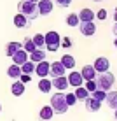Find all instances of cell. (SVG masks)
Wrapping results in <instances>:
<instances>
[{
	"mask_svg": "<svg viewBox=\"0 0 117 121\" xmlns=\"http://www.w3.org/2000/svg\"><path fill=\"white\" fill-rule=\"evenodd\" d=\"M28 21H30V19H28L24 14H21V12H18V14L14 16V25H16V28H24V26H28Z\"/></svg>",
	"mask_w": 117,
	"mask_h": 121,
	"instance_id": "cell-21",
	"label": "cell"
},
{
	"mask_svg": "<svg viewBox=\"0 0 117 121\" xmlns=\"http://www.w3.org/2000/svg\"><path fill=\"white\" fill-rule=\"evenodd\" d=\"M91 97L96 98L98 102H103V100H105V97H107V91H103V90H98V88H96L93 93H91Z\"/></svg>",
	"mask_w": 117,
	"mask_h": 121,
	"instance_id": "cell-29",
	"label": "cell"
},
{
	"mask_svg": "<svg viewBox=\"0 0 117 121\" xmlns=\"http://www.w3.org/2000/svg\"><path fill=\"white\" fill-rule=\"evenodd\" d=\"M52 88H56L58 91H65L66 88H68V79H66L65 76H60V77H52Z\"/></svg>",
	"mask_w": 117,
	"mask_h": 121,
	"instance_id": "cell-11",
	"label": "cell"
},
{
	"mask_svg": "<svg viewBox=\"0 0 117 121\" xmlns=\"http://www.w3.org/2000/svg\"><path fill=\"white\" fill-rule=\"evenodd\" d=\"M81 76H82V79H84V81H91V79H94V77H96V70H94V67H93V65H86V67H82Z\"/></svg>",
	"mask_w": 117,
	"mask_h": 121,
	"instance_id": "cell-13",
	"label": "cell"
},
{
	"mask_svg": "<svg viewBox=\"0 0 117 121\" xmlns=\"http://www.w3.org/2000/svg\"><path fill=\"white\" fill-rule=\"evenodd\" d=\"M84 102H86V109L89 112H98L100 107H101V102H98V100L93 98V97H87Z\"/></svg>",
	"mask_w": 117,
	"mask_h": 121,
	"instance_id": "cell-14",
	"label": "cell"
},
{
	"mask_svg": "<svg viewBox=\"0 0 117 121\" xmlns=\"http://www.w3.org/2000/svg\"><path fill=\"white\" fill-rule=\"evenodd\" d=\"M11 93L14 95V97H21V95L24 93V84L19 79H16L14 82H12V86H11Z\"/></svg>",
	"mask_w": 117,
	"mask_h": 121,
	"instance_id": "cell-16",
	"label": "cell"
},
{
	"mask_svg": "<svg viewBox=\"0 0 117 121\" xmlns=\"http://www.w3.org/2000/svg\"><path fill=\"white\" fill-rule=\"evenodd\" d=\"M23 49L28 53V55H30L32 51H35V49H37V46L33 44V40H32V39H26V40L23 42Z\"/></svg>",
	"mask_w": 117,
	"mask_h": 121,
	"instance_id": "cell-30",
	"label": "cell"
},
{
	"mask_svg": "<svg viewBox=\"0 0 117 121\" xmlns=\"http://www.w3.org/2000/svg\"><path fill=\"white\" fill-rule=\"evenodd\" d=\"M39 90L42 91V93H49V91L52 90V82L49 81L47 77H40V81H39Z\"/></svg>",
	"mask_w": 117,
	"mask_h": 121,
	"instance_id": "cell-22",
	"label": "cell"
},
{
	"mask_svg": "<svg viewBox=\"0 0 117 121\" xmlns=\"http://www.w3.org/2000/svg\"><path fill=\"white\" fill-rule=\"evenodd\" d=\"M58 49H60V48H56V46H47V51L49 53H56Z\"/></svg>",
	"mask_w": 117,
	"mask_h": 121,
	"instance_id": "cell-36",
	"label": "cell"
},
{
	"mask_svg": "<svg viewBox=\"0 0 117 121\" xmlns=\"http://www.w3.org/2000/svg\"><path fill=\"white\" fill-rule=\"evenodd\" d=\"M52 0H39L37 2V9H39V16H47L52 12Z\"/></svg>",
	"mask_w": 117,
	"mask_h": 121,
	"instance_id": "cell-4",
	"label": "cell"
},
{
	"mask_svg": "<svg viewBox=\"0 0 117 121\" xmlns=\"http://www.w3.org/2000/svg\"><path fill=\"white\" fill-rule=\"evenodd\" d=\"M0 111H2V105H0Z\"/></svg>",
	"mask_w": 117,
	"mask_h": 121,
	"instance_id": "cell-44",
	"label": "cell"
},
{
	"mask_svg": "<svg viewBox=\"0 0 117 121\" xmlns=\"http://www.w3.org/2000/svg\"><path fill=\"white\" fill-rule=\"evenodd\" d=\"M56 4L60 7H68L70 4H72V0H56Z\"/></svg>",
	"mask_w": 117,
	"mask_h": 121,
	"instance_id": "cell-35",
	"label": "cell"
},
{
	"mask_svg": "<svg viewBox=\"0 0 117 121\" xmlns=\"http://www.w3.org/2000/svg\"><path fill=\"white\" fill-rule=\"evenodd\" d=\"M94 81H96V86H98V90L110 91L112 86H114V82H115V77H114V74H112V72H108V70H107V72L96 74Z\"/></svg>",
	"mask_w": 117,
	"mask_h": 121,
	"instance_id": "cell-2",
	"label": "cell"
},
{
	"mask_svg": "<svg viewBox=\"0 0 117 121\" xmlns=\"http://www.w3.org/2000/svg\"><path fill=\"white\" fill-rule=\"evenodd\" d=\"M84 88H86L87 91H89V93H93V91H94L96 88H98V86H96V81H94V79H91V81H86Z\"/></svg>",
	"mask_w": 117,
	"mask_h": 121,
	"instance_id": "cell-32",
	"label": "cell"
},
{
	"mask_svg": "<svg viewBox=\"0 0 117 121\" xmlns=\"http://www.w3.org/2000/svg\"><path fill=\"white\" fill-rule=\"evenodd\" d=\"M114 46H115V48H117V39H115V40H114Z\"/></svg>",
	"mask_w": 117,
	"mask_h": 121,
	"instance_id": "cell-40",
	"label": "cell"
},
{
	"mask_svg": "<svg viewBox=\"0 0 117 121\" xmlns=\"http://www.w3.org/2000/svg\"><path fill=\"white\" fill-rule=\"evenodd\" d=\"M73 95L77 97V100H86L91 93L84 88V86H79V88H75V93H73Z\"/></svg>",
	"mask_w": 117,
	"mask_h": 121,
	"instance_id": "cell-25",
	"label": "cell"
},
{
	"mask_svg": "<svg viewBox=\"0 0 117 121\" xmlns=\"http://www.w3.org/2000/svg\"><path fill=\"white\" fill-rule=\"evenodd\" d=\"M96 18L101 19V21H103V19H107V11L105 9H100L98 12H96Z\"/></svg>",
	"mask_w": 117,
	"mask_h": 121,
	"instance_id": "cell-33",
	"label": "cell"
},
{
	"mask_svg": "<svg viewBox=\"0 0 117 121\" xmlns=\"http://www.w3.org/2000/svg\"><path fill=\"white\" fill-rule=\"evenodd\" d=\"M21 48H23V44H19V42H9V44H7V51H5V55L12 58V55H14L18 49H21Z\"/></svg>",
	"mask_w": 117,
	"mask_h": 121,
	"instance_id": "cell-26",
	"label": "cell"
},
{
	"mask_svg": "<svg viewBox=\"0 0 117 121\" xmlns=\"http://www.w3.org/2000/svg\"><path fill=\"white\" fill-rule=\"evenodd\" d=\"M66 25H68V26H79V25H81V19H79V16L75 14V12H72V14L66 16Z\"/></svg>",
	"mask_w": 117,
	"mask_h": 121,
	"instance_id": "cell-27",
	"label": "cell"
},
{
	"mask_svg": "<svg viewBox=\"0 0 117 121\" xmlns=\"http://www.w3.org/2000/svg\"><path fill=\"white\" fill-rule=\"evenodd\" d=\"M63 46L65 48H68V46H72V42L68 40V37H65V40H63Z\"/></svg>",
	"mask_w": 117,
	"mask_h": 121,
	"instance_id": "cell-37",
	"label": "cell"
},
{
	"mask_svg": "<svg viewBox=\"0 0 117 121\" xmlns=\"http://www.w3.org/2000/svg\"><path fill=\"white\" fill-rule=\"evenodd\" d=\"M65 98H66V104H68V107H72L77 104V97H75L73 93H65Z\"/></svg>",
	"mask_w": 117,
	"mask_h": 121,
	"instance_id": "cell-31",
	"label": "cell"
},
{
	"mask_svg": "<svg viewBox=\"0 0 117 121\" xmlns=\"http://www.w3.org/2000/svg\"><path fill=\"white\" fill-rule=\"evenodd\" d=\"M49 105L52 107L54 114H65L68 111V104H66V98H65V93L63 91H58L51 97V104Z\"/></svg>",
	"mask_w": 117,
	"mask_h": 121,
	"instance_id": "cell-1",
	"label": "cell"
},
{
	"mask_svg": "<svg viewBox=\"0 0 117 121\" xmlns=\"http://www.w3.org/2000/svg\"><path fill=\"white\" fill-rule=\"evenodd\" d=\"M68 84L70 86H73V88H79V86H82L84 84V79H82L81 76V72H75V70H72V72L68 74Z\"/></svg>",
	"mask_w": 117,
	"mask_h": 121,
	"instance_id": "cell-8",
	"label": "cell"
},
{
	"mask_svg": "<svg viewBox=\"0 0 117 121\" xmlns=\"http://www.w3.org/2000/svg\"><path fill=\"white\" fill-rule=\"evenodd\" d=\"M105 102L108 104L110 109H117V91H107V97H105Z\"/></svg>",
	"mask_w": 117,
	"mask_h": 121,
	"instance_id": "cell-18",
	"label": "cell"
},
{
	"mask_svg": "<svg viewBox=\"0 0 117 121\" xmlns=\"http://www.w3.org/2000/svg\"><path fill=\"white\" fill-rule=\"evenodd\" d=\"M93 67H94L96 74H101V72H107V70L110 69V61H108V58H105V56H100V58L94 60Z\"/></svg>",
	"mask_w": 117,
	"mask_h": 121,
	"instance_id": "cell-5",
	"label": "cell"
},
{
	"mask_svg": "<svg viewBox=\"0 0 117 121\" xmlns=\"http://www.w3.org/2000/svg\"><path fill=\"white\" fill-rule=\"evenodd\" d=\"M30 79H32V76H30V74H21V76H19V81H21L23 84L30 82Z\"/></svg>",
	"mask_w": 117,
	"mask_h": 121,
	"instance_id": "cell-34",
	"label": "cell"
},
{
	"mask_svg": "<svg viewBox=\"0 0 117 121\" xmlns=\"http://www.w3.org/2000/svg\"><path fill=\"white\" fill-rule=\"evenodd\" d=\"M115 119H117V109H115Z\"/></svg>",
	"mask_w": 117,
	"mask_h": 121,
	"instance_id": "cell-43",
	"label": "cell"
},
{
	"mask_svg": "<svg viewBox=\"0 0 117 121\" xmlns=\"http://www.w3.org/2000/svg\"><path fill=\"white\" fill-rule=\"evenodd\" d=\"M28 2H35V4H37V2H39V0H28Z\"/></svg>",
	"mask_w": 117,
	"mask_h": 121,
	"instance_id": "cell-41",
	"label": "cell"
},
{
	"mask_svg": "<svg viewBox=\"0 0 117 121\" xmlns=\"http://www.w3.org/2000/svg\"><path fill=\"white\" fill-rule=\"evenodd\" d=\"M44 39H45V46H56V48H60V44H61V39H60V33L58 32H47L44 35Z\"/></svg>",
	"mask_w": 117,
	"mask_h": 121,
	"instance_id": "cell-6",
	"label": "cell"
},
{
	"mask_svg": "<svg viewBox=\"0 0 117 121\" xmlns=\"http://www.w3.org/2000/svg\"><path fill=\"white\" fill-rule=\"evenodd\" d=\"M21 72H23V74H30V76H32V74L35 72V63H33L32 60H26V61L21 65Z\"/></svg>",
	"mask_w": 117,
	"mask_h": 121,
	"instance_id": "cell-24",
	"label": "cell"
},
{
	"mask_svg": "<svg viewBox=\"0 0 117 121\" xmlns=\"http://www.w3.org/2000/svg\"><path fill=\"white\" fill-rule=\"evenodd\" d=\"M66 69L63 65H61V61H52L51 67H49V74H51L52 77H60V76H65Z\"/></svg>",
	"mask_w": 117,
	"mask_h": 121,
	"instance_id": "cell-10",
	"label": "cell"
},
{
	"mask_svg": "<svg viewBox=\"0 0 117 121\" xmlns=\"http://www.w3.org/2000/svg\"><path fill=\"white\" fill-rule=\"evenodd\" d=\"M49 67H51L49 61H45V60L39 61V63H35V74L39 77H47L49 76Z\"/></svg>",
	"mask_w": 117,
	"mask_h": 121,
	"instance_id": "cell-7",
	"label": "cell"
},
{
	"mask_svg": "<svg viewBox=\"0 0 117 121\" xmlns=\"http://www.w3.org/2000/svg\"><path fill=\"white\" fill-rule=\"evenodd\" d=\"M33 44H35L37 46V48H40V49H42L44 48V46H45V39H44V35H42V33H37V35H33Z\"/></svg>",
	"mask_w": 117,
	"mask_h": 121,
	"instance_id": "cell-28",
	"label": "cell"
},
{
	"mask_svg": "<svg viewBox=\"0 0 117 121\" xmlns=\"http://www.w3.org/2000/svg\"><path fill=\"white\" fill-rule=\"evenodd\" d=\"M60 61H61V65H63L66 70H73V67H75V58H73L72 55H63Z\"/></svg>",
	"mask_w": 117,
	"mask_h": 121,
	"instance_id": "cell-17",
	"label": "cell"
},
{
	"mask_svg": "<svg viewBox=\"0 0 117 121\" xmlns=\"http://www.w3.org/2000/svg\"><path fill=\"white\" fill-rule=\"evenodd\" d=\"M26 60H28V53L24 51L23 48H21V49H18V51L12 55V63H14V65H19V67H21Z\"/></svg>",
	"mask_w": 117,
	"mask_h": 121,
	"instance_id": "cell-12",
	"label": "cell"
},
{
	"mask_svg": "<svg viewBox=\"0 0 117 121\" xmlns=\"http://www.w3.org/2000/svg\"><path fill=\"white\" fill-rule=\"evenodd\" d=\"M93 2H103V0H93Z\"/></svg>",
	"mask_w": 117,
	"mask_h": 121,
	"instance_id": "cell-42",
	"label": "cell"
},
{
	"mask_svg": "<svg viewBox=\"0 0 117 121\" xmlns=\"http://www.w3.org/2000/svg\"><path fill=\"white\" fill-rule=\"evenodd\" d=\"M39 116H40V119L42 121H49L54 116V111H52V107L51 105H44L42 109H40V112H39Z\"/></svg>",
	"mask_w": 117,
	"mask_h": 121,
	"instance_id": "cell-19",
	"label": "cell"
},
{
	"mask_svg": "<svg viewBox=\"0 0 117 121\" xmlns=\"http://www.w3.org/2000/svg\"><path fill=\"white\" fill-rule=\"evenodd\" d=\"M28 60H32L33 63H39V61L45 60V51H44V49H40V48H37L35 51H32L30 55H28Z\"/></svg>",
	"mask_w": 117,
	"mask_h": 121,
	"instance_id": "cell-15",
	"label": "cell"
},
{
	"mask_svg": "<svg viewBox=\"0 0 117 121\" xmlns=\"http://www.w3.org/2000/svg\"><path fill=\"white\" fill-rule=\"evenodd\" d=\"M77 16H79V19H81V23H84V21H93V19H94V12L91 11V9H87V7H86V9H82Z\"/></svg>",
	"mask_w": 117,
	"mask_h": 121,
	"instance_id": "cell-20",
	"label": "cell"
},
{
	"mask_svg": "<svg viewBox=\"0 0 117 121\" xmlns=\"http://www.w3.org/2000/svg\"><path fill=\"white\" fill-rule=\"evenodd\" d=\"M79 28H81V33H82V35H86V37H91V35H94V33H96V25L93 21L81 23V25H79Z\"/></svg>",
	"mask_w": 117,
	"mask_h": 121,
	"instance_id": "cell-9",
	"label": "cell"
},
{
	"mask_svg": "<svg viewBox=\"0 0 117 121\" xmlns=\"http://www.w3.org/2000/svg\"><path fill=\"white\" fill-rule=\"evenodd\" d=\"M19 12L24 14L28 19H35L39 16V9H37L35 2H28V0H21L19 2Z\"/></svg>",
	"mask_w": 117,
	"mask_h": 121,
	"instance_id": "cell-3",
	"label": "cell"
},
{
	"mask_svg": "<svg viewBox=\"0 0 117 121\" xmlns=\"http://www.w3.org/2000/svg\"><path fill=\"white\" fill-rule=\"evenodd\" d=\"M21 74H23V72H21V67H19V65H14V63H12L9 69H7V76H9L11 79H19Z\"/></svg>",
	"mask_w": 117,
	"mask_h": 121,
	"instance_id": "cell-23",
	"label": "cell"
},
{
	"mask_svg": "<svg viewBox=\"0 0 117 121\" xmlns=\"http://www.w3.org/2000/svg\"><path fill=\"white\" fill-rule=\"evenodd\" d=\"M112 32H114L115 35H117V21H115V25H114V28H112Z\"/></svg>",
	"mask_w": 117,
	"mask_h": 121,
	"instance_id": "cell-38",
	"label": "cell"
},
{
	"mask_svg": "<svg viewBox=\"0 0 117 121\" xmlns=\"http://www.w3.org/2000/svg\"><path fill=\"white\" fill-rule=\"evenodd\" d=\"M114 21H117V7H115V11H114Z\"/></svg>",
	"mask_w": 117,
	"mask_h": 121,
	"instance_id": "cell-39",
	"label": "cell"
}]
</instances>
